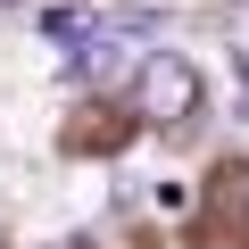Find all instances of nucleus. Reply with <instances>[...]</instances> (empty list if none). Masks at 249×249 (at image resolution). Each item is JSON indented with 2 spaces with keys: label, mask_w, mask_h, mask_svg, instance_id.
Returning <instances> with one entry per match:
<instances>
[{
  "label": "nucleus",
  "mask_w": 249,
  "mask_h": 249,
  "mask_svg": "<svg viewBox=\"0 0 249 249\" xmlns=\"http://www.w3.org/2000/svg\"><path fill=\"white\" fill-rule=\"evenodd\" d=\"M133 116L142 124H191L199 116V67L183 50H150L133 75Z\"/></svg>",
  "instance_id": "f257e3e1"
},
{
  "label": "nucleus",
  "mask_w": 249,
  "mask_h": 249,
  "mask_svg": "<svg viewBox=\"0 0 249 249\" xmlns=\"http://www.w3.org/2000/svg\"><path fill=\"white\" fill-rule=\"evenodd\" d=\"M142 58H150V50H142V34H108V25H100V34L67 58V75H75L83 91H91V83L108 91V83H124V75H142Z\"/></svg>",
  "instance_id": "f03ea898"
},
{
  "label": "nucleus",
  "mask_w": 249,
  "mask_h": 249,
  "mask_svg": "<svg viewBox=\"0 0 249 249\" xmlns=\"http://www.w3.org/2000/svg\"><path fill=\"white\" fill-rule=\"evenodd\" d=\"M34 25H42V42H50V50H67V58H75V50H83L100 25H108V9H83V0H50Z\"/></svg>",
  "instance_id": "7ed1b4c3"
},
{
  "label": "nucleus",
  "mask_w": 249,
  "mask_h": 249,
  "mask_svg": "<svg viewBox=\"0 0 249 249\" xmlns=\"http://www.w3.org/2000/svg\"><path fill=\"white\" fill-rule=\"evenodd\" d=\"M224 75H232V116H249V42L224 50Z\"/></svg>",
  "instance_id": "20e7f679"
},
{
  "label": "nucleus",
  "mask_w": 249,
  "mask_h": 249,
  "mask_svg": "<svg viewBox=\"0 0 249 249\" xmlns=\"http://www.w3.org/2000/svg\"><path fill=\"white\" fill-rule=\"evenodd\" d=\"M150 208H158V216H183V208H191V183H150Z\"/></svg>",
  "instance_id": "39448f33"
},
{
  "label": "nucleus",
  "mask_w": 249,
  "mask_h": 249,
  "mask_svg": "<svg viewBox=\"0 0 249 249\" xmlns=\"http://www.w3.org/2000/svg\"><path fill=\"white\" fill-rule=\"evenodd\" d=\"M0 9H17V0H0Z\"/></svg>",
  "instance_id": "423d86ee"
},
{
  "label": "nucleus",
  "mask_w": 249,
  "mask_h": 249,
  "mask_svg": "<svg viewBox=\"0 0 249 249\" xmlns=\"http://www.w3.org/2000/svg\"><path fill=\"white\" fill-rule=\"evenodd\" d=\"M232 9H249V0H232Z\"/></svg>",
  "instance_id": "0eeeda50"
}]
</instances>
